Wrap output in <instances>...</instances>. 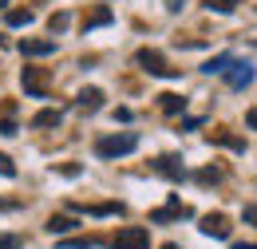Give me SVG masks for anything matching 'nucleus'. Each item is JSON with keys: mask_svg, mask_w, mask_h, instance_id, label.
Instances as JSON below:
<instances>
[{"mask_svg": "<svg viewBox=\"0 0 257 249\" xmlns=\"http://www.w3.org/2000/svg\"><path fill=\"white\" fill-rule=\"evenodd\" d=\"M139 151V135L135 131H119V135H103L95 143V155L99 158H123Z\"/></svg>", "mask_w": 257, "mask_h": 249, "instance_id": "obj_1", "label": "nucleus"}, {"mask_svg": "<svg viewBox=\"0 0 257 249\" xmlns=\"http://www.w3.org/2000/svg\"><path fill=\"white\" fill-rule=\"evenodd\" d=\"M218 75H222L233 91H245V87L253 83L257 71H253V63H249V60H241V56H229V52H225V63H222V71H218Z\"/></svg>", "mask_w": 257, "mask_h": 249, "instance_id": "obj_2", "label": "nucleus"}, {"mask_svg": "<svg viewBox=\"0 0 257 249\" xmlns=\"http://www.w3.org/2000/svg\"><path fill=\"white\" fill-rule=\"evenodd\" d=\"M139 67L151 71V75H159V79H178V67H170V63L162 60V52H151V48L139 52Z\"/></svg>", "mask_w": 257, "mask_h": 249, "instance_id": "obj_3", "label": "nucleus"}, {"mask_svg": "<svg viewBox=\"0 0 257 249\" xmlns=\"http://www.w3.org/2000/svg\"><path fill=\"white\" fill-rule=\"evenodd\" d=\"M186 218H194V210L182 202V198H170L162 210H151V221H155V225H166V221H186Z\"/></svg>", "mask_w": 257, "mask_h": 249, "instance_id": "obj_4", "label": "nucleus"}, {"mask_svg": "<svg viewBox=\"0 0 257 249\" xmlns=\"http://www.w3.org/2000/svg\"><path fill=\"white\" fill-rule=\"evenodd\" d=\"M111 249H151V233H147L143 225H127V229L115 233Z\"/></svg>", "mask_w": 257, "mask_h": 249, "instance_id": "obj_5", "label": "nucleus"}, {"mask_svg": "<svg viewBox=\"0 0 257 249\" xmlns=\"http://www.w3.org/2000/svg\"><path fill=\"white\" fill-rule=\"evenodd\" d=\"M20 83H24V95H32V99H48V71H40V67H24Z\"/></svg>", "mask_w": 257, "mask_h": 249, "instance_id": "obj_6", "label": "nucleus"}, {"mask_svg": "<svg viewBox=\"0 0 257 249\" xmlns=\"http://www.w3.org/2000/svg\"><path fill=\"white\" fill-rule=\"evenodd\" d=\"M151 170H155V174H162V178H174V182H178V178H186V166H182V158H178V155L155 158V162H151Z\"/></svg>", "mask_w": 257, "mask_h": 249, "instance_id": "obj_7", "label": "nucleus"}, {"mask_svg": "<svg viewBox=\"0 0 257 249\" xmlns=\"http://www.w3.org/2000/svg\"><path fill=\"white\" fill-rule=\"evenodd\" d=\"M198 229H202L206 237H218V241H225V237H229V218H225V214H206Z\"/></svg>", "mask_w": 257, "mask_h": 249, "instance_id": "obj_8", "label": "nucleus"}, {"mask_svg": "<svg viewBox=\"0 0 257 249\" xmlns=\"http://www.w3.org/2000/svg\"><path fill=\"white\" fill-rule=\"evenodd\" d=\"M75 107H79V111H91V115L103 111V91H99V87H83V91L75 95Z\"/></svg>", "mask_w": 257, "mask_h": 249, "instance_id": "obj_9", "label": "nucleus"}, {"mask_svg": "<svg viewBox=\"0 0 257 249\" xmlns=\"http://www.w3.org/2000/svg\"><path fill=\"white\" fill-rule=\"evenodd\" d=\"M56 52V40H20V56H52Z\"/></svg>", "mask_w": 257, "mask_h": 249, "instance_id": "obj_10", "label": "nucleus"}, {"mask_svg": "<svg viewBox=\"0 0 257 249\" xmlns=\"http://www.w3.org/2000/svg\"><path fill=\"white\" fill-rule=\"evenodd\" d=\"M75 214H91V218H111V214H123L119 202H107V206H71Z\"/></svg>", "mask_w": 257, "mask_h": 249, "instance_id": "obj_11", "label": "nucleus"}, {"mask_svg": "<svg viewBox=\"0 0 257 249\" xmlns=\"http://www.w3.org/2000/svg\"><path fill=\"white\" fill-rule=\"evenodd\" d=\"M4 20H8V28H28L36 20L32 8H12V12H4Z\"/></svg>", "mask_w": 257, "mask_h": 249, "instance_id": "obj_12", "label": "nucleus"}, {"mask_svg": "<svg viewBox=\"0 0 257 249\" xmlns=\"http://www.w3.org/2000/svg\"><path fill=\"white\" fill-rule=\"evenodd\" d=\"M159 107L166 111V115H182V111H186V99L174 95V91H166V95H159Z\"/></svg>", "mask_w": 257, "mask_h": 249, "instance_id": "obj_13", "label": "nucleus"}, {"mask_svg": "<svg viewBox=\"0 0 257 249\" xmlns=\"http://www.w3.org/2000/svg\"><path fill=\"white\" fill-rule=\"evenodd\" d=\"M60 123H64V111H60V107H56V111H52V107H44V111L32 119V127H60Z\"/></svg>", "mask_w": 257, "mask_h": 249, "instance_id": "obj_14", "label": "nucleus"}, {"mask_svg": "<svg viewBox=\"0 0 257 249\" xmlns=\"http://www.w3.org/2000/svg\"><path fill=\"white\" fill-rule=\"evenodd\" d=\"M111 20H115V16H111V8H95V12L83 20V28L91 32V28H103V24H111Z\"/></svg>", "mask_w": 257, "mask_h": 249, "instance_id": "obj_15", "label": "nucleus"}, {"mask_svg": "<svg viewBox=\"0 0 257 249\" xmlns=\"http://www.w3.org/2000/svg\"><path fill=\"white\" fill-rule=\"evenodd\" d=\"M75 225H79V221H75V218H64V214H56V218H48V229H52V233H71Z\"/></svg>", "mask_w": 257, "mask_h": 249, "instance_id": "obj_16", "label": "nucleus"}, {"mask_svg": "<svg viewBox=\"0 0 257 249\" xmlns=\"http://www.w3.org/2000/svg\"><path fill=\"white\" fill-rule=\"evenodd\" d=\"M194 178H198V182H206V186H210V182H222V170H218V166H206V170H198V174H194Z\"/></svg>", "mask_w": 257, "mask_h": 249, "instance_id": "obj_17", "label": "nucleus"}, {"mask_svg": "<svg viewBox=\"0 0 257 249\" xmlns=\"http://www.w3.org/2000/svg\"><path fill=\"white\" fill-rule=\"evenodd\" d=\"M67 24H71V16H67V12H60V16H52V20H48L52 36H56V32H67Z\"/></svg>", "mask_w": 257, "mask_h": 249, "instance_id": "obj_18", "label": "nucleus"}, {"mask_svg": "<svg viewBox=\"0 0 257 249\" xmlns=\"http://www.w3.org/2000/svg\"><path fill=\"white\" fill-rule=\"evenodd\" d=\"M214 143H222V147H233V151H245V143L241 139H233V135H210Z\"/></svg>", "mask_w": 257, "mask_h": 249, "instance_id": "obj_19", "label": "nucleus"}, {"mask_svg": "<svg viewBox=\"0 0 257 249\" xmlns=\"http://www.w3.org/2000/svg\"><path fill=\"white\" fill-rule=\"evenodd\" d=\"M95 237H75V241H64V249H95Z\"/></svg>", "mask_w": 257, "mask_h": 249, "instance_id": "obj_20", "label": "nucleus"}, {"mask_svg": "<svg viewBox=\"0 0 257 249\" xmlns=\"http://www.w3.org/2000/svg\"><path fill=\"white\" fill-rule=\"evenodd\" d=\"M0 249H24V237H12V233H0Z\"/></svg>", "mask_w": 257, "mask_h": 249, "instance_id": "obj_21", "label": "nucleus"}, {"mask_svg": "<svg viewBox=\"0 0 257 249\" xmlns=\"http://www.w3.org/2000/svg\"><path fill=\"white\" fill-rule=\"evenodd\" d=\"M0 178H16V166H12L8 155H0Z\"/></svg>", "mask_w": 257, "mask_h": 249, "instance_id": "obj_22", "label": "nucleus"}, {"mask_svg": "<svg viewBox=\"0 0 257 249\" xmlns=\"http://www.w3.org/2000/svg\"><path fill=\"white\" fill-rule=\"evenodd\" d=\"M210 12H233V0H206Z\"/></svg>", "mask_w": 257, "mask_h": 249, "instance_id": "obj_23", "label": "nucleus"}, {"mask_svg": "<svg viewBox=\"0 0 257 249\" xmlns=\"http://www.w3.org/2000/svg\"><path fill=\"white\" fill-rule=\"evenodd\" d=\"M0 135H16V123L12 119H0Z\"/></svg>", "mask_w": 257, "mask_h": 249, "instance_id": "obj_24", "label": "nucleus"}, {"mask_svg": "<svg viewBox=\"0 0 257 249\" xmlns=\"http://www.w3.org/2000/svg\"><path fill=\"white\" fill-rule=\"evenodd\" d=\"M245 221H253V225H257V206H245Z\"/></svg>", "mask_w": 257, "mask_h": 249, "instance_id": "obj_25", "label": "nucleus"}, {"mask_svg": "<svg viewBox=\"0 0 257 249\" xmlns=\"http://www.w3.org/2000/svg\"><path fill=\"white\" fill-rule=\"evenodd\" d=\"M245 127H253V131H257V107L249 111V115H245Z\"/></svg>", "mask_w": 257, "mask_h": 249, "instance_id": "obj_26", "label": "nucleus"}, {"mask_svg": "<svg viewBox=\"0 0 257 249\" xmlns=\"http://www.w3.org/2000/svg\"><path fill=\"white\" fill-rule=\"evenodd\" d=\"M229 249H257L253 241H237V245H229Z\"/></svg>", "mask_w": 257, "mask_h": 249, "instance_id": "obj_27", "label": "nucleus"}, {"mask_svg": "<svg viewBox=\"0 0 257 249\" xmlns=\"http://www.w3.org/2000/svg\"><path fill=\"white\" fill-rule=\"evenodd\" d=\"M162 249H182V245H174V241H166V245H162Z\"/></svg>", "mask_w": 257, "mask_h": 249, "instance_id": "obj_28", "label": "nucleus"}]
</instances>
